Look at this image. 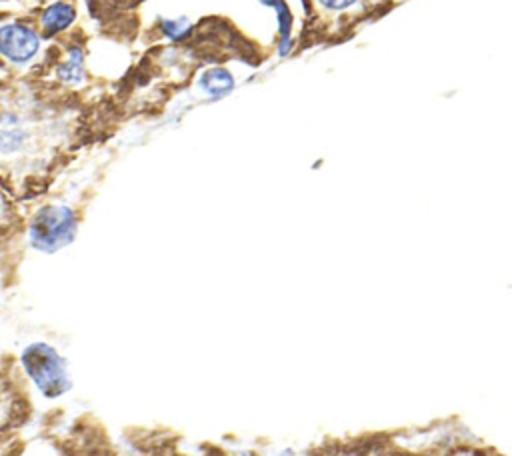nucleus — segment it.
<instances>
[{"instance_id":"1","label":"nucleus","mask_w":512,"mask_h":456,"mask_svg":"<svg viewBox=\"0 0 512 456\" xmlns=\"http://www.w3.org/2000/svg\"><path fill=\"white\" fill-rule=\"evenodd\" d=\"M34 418V402L30 382L20 362L12 354L0 356V456H4L18 440L20 432Z\"/></svg>"},{"instance_id":"2","label":"nucleus","mask_w":512,"mask_h":456,"mask_svg":"<svg viewBox=\"0 0 512 456\" xmlns=\"http://www.w3.org/2000/svg\"><path fill=\"white\" fill-rule=\"evenodd\" d=\"M20 368L30 384L48 400L72 390L66 358L48 342H30L18 356Z\"/></svg>"},{"instance_id":"3","label":"nucleus","mask_w":512,"mask_h":456,"mask_svg":"<svg viewBox=\"0 0 512 456\" xmlns=\"http://www.w3.org/2000/svg\"><path fill=\"white\" fill-rule=\"evenodd\" d=\"M78 212L64 202H46L38 206L26 222L28 244L38 252H58L68 246L78 230Z\"/></svg>"},{"instance_id":"4","label":"nucleus","mask_w":512,"mask_h":456,"mask_svg":"<svg viewBox=\"0 0 512 456\" xmlns=\"http://www.w3.org/2000/svg\"><path fill=\"white\" fill-rule=\"evenodd\" d=\"M40 48L38 34L18 22L0 26V56L12 64L30 62Z\"/></svg>"},{"instance_id":"5","label":"nucleus","mask_w":512,"mask_h":456,"mask_svg":"<svg viewBox=\"0 0 512 456\" xmlns=\"http://www.w3.org/2000/svg\"><path fill=\"white\" fill-rule=\"evenodd\" d=\"M320 14L336 20V22H354L368 14L370 8L378 4V0H314Z\"/></svg>"},{"instance_id":"6","label":"nucleus","mask_w":512,"mask_h":456,"mask_svg":"<svg viewBox=\"0 0 512 456\" xmlns=\"http://www.w3.org/2000/svg\"><path fill=\"white\" fill-rule=\"evenodd\" d=\"M74 20V8L66 2H56L52 6H48L42 14V26L48 34L54 32H62L64 28H68Z\"/></svg>"},{"instance_id":"7","label":"nucleus","mask_w":512,"mask_h":456,"mask_svg":"<svg viewBox=\"0 0 512 456\" xmlns=\"http://www.w3.org/2000/svg\"><path fill=\"white\" fill-rule=\"evenodd\" d=\"M58 78L66 84H78L84 78V52L82 48L74 46L68 58L58 66Z\"/></svg>"},{"instance_id":"8","label":"nucleus","mask_w":512,"mask_h":456,"mask_svg":"<svg viewBox=\"0 0 512 456\" xmlns=\"http://www.w3.org/2000/svg\"><path fill=\"white\" fill-rule=\"evenodd\" d=\"M20 222H22V220H20V214H18V210H16V206H14V202H12V198L0 188V240H2L6 234L14 232Z\"/></svg>"},{"instance_id":"9","label":"nucleus","mask_w":512,"mask_h":456,"mask_svg":"<svg viewBox=\"0 0 512 456\" xmlns=\"http://www.w3.org/2000/svg\"><path fill=\"white\" fill-rule=\"evenodd\" d=\"M232 86H234L232 76L222 68H214L208 74H204V78H202V88L212 96H222Z\"/></svg>"},{"instance_id":"10","label":"nucleus","mask_w":512,"mask_h":456,"mask_svg":"<svg viewBox=\"0 0 512 456\" xmlns=\"http://www.w3.org/2000/svg\"><path fill=\"white\" fill-rule=\"evenodd\" d=\"M266 4H272L278 10L280 20V32H282V52L288 50V38H290V14L286 10V4L282 0H262Z\"/></svg>"},{"instance_id":"11","label":"nucleus","mask_w":512,"mask_h":456,"mask_svg":"<svg viewBox=\"0 0 512 456\" xmlns=\"http://www.w3.org/2000/svg\"><path fill=\"white\" fill-rule=\"evenodd\" d=\"M162 26L166 28V34H170L172 38H180L188 30V22L182 18L180 20H162Z\"/></svg>"},{"instance_id":"12","label":"nucleus","mask_w":512,"mask_h":456,"mask_svg":"<svg viewBox=\"0 0 512 456\" xmlns=\"http://www.w3.org/2000/svg\"><path fill=\"white\" fill-rule=\"evenodd\" d=\"M22 448H24V440H18V442H16V444H14V446H12L4 456H18Z\"/></svg>"}]
</instances>
